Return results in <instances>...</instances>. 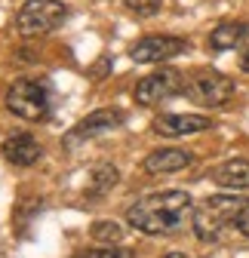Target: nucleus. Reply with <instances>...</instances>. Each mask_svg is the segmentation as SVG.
Wrapping results in <instances>:
<instances>
[{"label": "nucleus", "mask_w": 249, "mask_h": 258, "mask_svg": "<svg viewBox=\"0 0 249 258\" xmlns=\"http://www.w3.org/2000/svg\"><path fill=\"white\" fill-rule=\"evenodd\" d=\"M68 19L65 4L58 0H28L16 13V31L22 37H43Z\"/></svg>", "instance_id": "obj_4"}, {"label": "nucleus", "mask_w": 249, "mask_h": 258, "mask_svg": "<svg viewBox=\"0 0 249 258\" xmlns=\"http://www.w3.org/2000/svg\"><path fill=\"white\" fill-rule=\"evenodd\" d=\"M0 151H4V157L10 160L13 166H34L37 160L43 157V148L34 136L28 133H16V136H7L4 145H0Z\"/></svg>", "instance_id": "obj_10"}, {"label": "nucleus", "mask_w": 249, "mask_h": 258, "mask_svg": "<svg viewBox=\"0 0 249 258\" xmlns=\"http://www.w3.org/2000/svg\"><path fill=\"white\" fill-rule=\"evenodd\" d=\"M120 123H123V114H120V111H114V108L92 111L89 117H83L77 126H71V129H68L65 139H61V145L71 151V148H77V145H83V142H92V139H99V136L111 133V129H117Z\"/></svg>", "instance_id": "obj_8"}, {"label": "nucleus", "mask_w": 249, "mask_h": 258, "mask_svg": "<svg viewBox=\"0 0 249 258\" xmlns=\"http://www.w3.org/2000/svg\"><path fill=\"white\" fill-rule=\"evenodd\" d=\"M194 163V154L191 151H181V148H160V151H151L145 157V172L151 175H166V172H178V169H188Z\"/></svg>", "instance_id": "obj_11"}, {"label": "nucleus", "mask_w": 249, "mask_h": 258, "mask_svg": "<svg viewBox=\"0 0 249 258\" xmlns=\"http://www.w3.org/2000/svg\"><path fill=\"white\" fill-rule=\"evenodd\" d=\"M74 258H133V252L114 243V246H105V249H86V252H77Z\"/></svg>", "instance_id": "obj_17"}, {"label": "nucleus", "mask_w": 249, "mask_h": 258, "mask_svg": "<svg viewBox=\"0 0 249 258\" xmlns=\"http://www.w3.org/2000/svg\"><path fill=\"white\" fill-rule=\"evenodd\" d=\"M246 203L249 200L246 197H237V194H215V197H206L200 206H194L191 224H194L197 240H203V243L222 240L225 228H234L237 215L243 212Z\"/></svg>", "instance_id": "obj_2"}, {"label": "nucleus", "mask_w": 249, "mask_h": 258, "mask_svg": "<svg viewBox=\"0 0 249 258\" xmlns=\"http://www.w3.org/2000/svg\"><path fill=\"white\" fill-rule=\"evenodd\" d=\"M92 240H99V243H120L123 240V228L117 221H108V218H102V221H96L92 224Z\"/></svg>", "instance_id": "obj_15"}, {"label": "nucleus", "mask_w": 249, "mask_h": 258, "mask_svg": "<svg viewBox=\"0 0 249 258\" xmlns=\"http://www.w3.org/2000/svg\"><path fill=\"white\" fill-rule=\"evenodd\" d=\"M117 178H120L117 166H111V163H96V166L89 169V175H86L83 194H86V197H105V194L117 184Z\"/></svg>", "instance_id": "obj_14"}, {"label": "nucleus", "mask_w": 249, "mask_h": 258, "mask_svg": "<svg viewBox=\"0 0 249 258\" xmlns=\"http://www.w3.org/2000/svg\"><path fill=\"white\" fill-rule=\"evenodd\" d=\"M7 108L31 123H40L52 111V83L46 77H22L7 89Z\"/></svg>", "instance_id": "obj_3"}, {"label": "nucleus", "mask_w": 249, "mask_h": 258, "mask_svg": "<svg viewBox=\"0 0 249 258\" xmlns=\"http://www.w3.org/2000/svg\"><path fill=\"white\" fill-rule=\"evenodd\" d=\"M234 92H237V83L222 71H197L194 77H188L181 95L200 108H222L234 99Z\"/></svg>", "instance_id": "obj_5"}, {"label": "nucleus", "mask_w": 249, "mask_h": 258, "mask_svg": "<svg viewBox=\"0 0 249 258\" xmlns=\"http://www.w3.org/2000/svg\"><path fill=\"white\" fill-rule=\"evenodd\" d=\"M234 228H237V231L249 240V203H246V206H243V212L237 215V224H234Z\"/></svg>", "instance_id": "obj_18"}, {"label": "nucleus", "mask_w": 249, "mask_h": 258, "mask_svg": "<svg viewBox=\"0 0 249 258\" xmlns=\"http://www.w3.org/2000/svg\"><path fill=\"white\" fill-rule=\"evenodd\" d=\"M246 37H249V25H246V22H222V25L212 28L209 46H212L215 52H225V49L240 46Z\"/></svg>", "instance_id": "obj_13"}, {"label": "nucleus", "mask_w": 249, "mask_h": 258, "mask_svg": "<svg viewBox=\"0 0 249 258\" xmlns=\"http://www.w3.org/2000/svg\"><path fill=\"white\" fill-rule=\"evenodd\" d=\"M160 258H188V255H181V252H166V255H160Z\"/></svg>", "instance_id": "obj_20"}, {"label": "nucleus", "mask_w": 249, "mask_h": 258, "mask_svg": "<svg viewBox=\"0 0 249 258\" xmlns=\"http://www.w3.org/2000/svg\"><path fill=\"white\" fill-rule=\"evenodd\" d=\"M212 120L203 117V114H160L154 120V133L157 136H166V139H178V136H194V133H203L209 129Z\"/></svg>", "instance_id": "obj_9"}, {"label": "nucleus", "mask_w": 249, "mask_h": 258, "mask_svg": "<svg viewBox=\"0 0 249 258\" xmlns=\"http://www.w3.org/2000/svg\"><path fill=\"white\" fill-rule=\"evenodd\" d=\"M194 215V200L184 190H157L136 200L127 209V224L148 237H166L175 234L181 224H188Z\"/></svg>", "instance_id": "obj_1"}, {"label": "nucleus", "mask_w": 249, "mask_h": 258, "mask_svg": "<svg viewBox=\"0 0 249 258\" xmlns=\"http://www.w3.org/2000/svg\"><path fill=\"white\" fill-rule=\"evenodd\" d=\"M184 74L181 71H175V68H160V71H154V74H148V77H142L139 80V86H136V102L139 105H157V102H166V99H172V95H181L184 92Z\"/></svg>", "instance_id": "obj_6"}, {"label": "nucleus", "mask_w": 249, "mask_h": 258, "mask_svg": "<svg viewBox=\"0 0 249 258\" xmlns=\"http://www.w3.org/2000/svg\"><path fill=\"white\" fill-rule=\"evenodd\" d=\"M212 181L219 187H228V190H246L249 187V160H225L222 166L212 169Z\"/></svg>", "instance_id": "obj_12"}, {"label": "nucleus", "mask_w": 249, "mask_h": 258, "mask_svg": "<svg viewBox=\"0 0 249 258\" xmlns=\"http://www.w3.org/2000/svg\"><path fill=\"white\" fill-rule=\"evenodd\" d=\"M127 4V10L139 19H151V16H157L160 7H163V0H123Z\"/></svg>", "instance_id": "obj_16"}, {"label": "nucleus", "mask_w": 249, "mask_h": 258, "mask_svg": "<svg viewBox=\"0 0 249 258\" xmlns=\"http://www.w3.org/2000/svg\"><path fill=\"white\" fill-rule=\"evenodd\" d=\"M240 68H243V71L249 74V46H246V49L240 52Z\"/></svg>", "instance_id": "obj_19"}, {"label": "nucleus", "mask_w": 249, "mask_h": 258, "mask_svg": "<svg viewBox=\"0 0 249 258\" xmlns=\"http://www.w3.org/2000/svg\"><path fill=\"white\" fill-rule=\"evenodd\" d=\"M181 52H188V40L184 37H172V34H148L142 40H136L130 46V58L139 64H157V61H169Z\"/></svg>", "instance_id": "obj_7"}]
</instances>
